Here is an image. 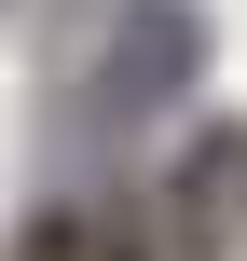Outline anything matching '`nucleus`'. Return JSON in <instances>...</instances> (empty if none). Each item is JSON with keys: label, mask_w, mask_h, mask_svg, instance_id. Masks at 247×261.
Here are the masks:
<instances>
[{"label": "nucleus", "mask_w": 247, "mask_h": 261, "mask_svg": "<svg viewBox=\"0 0 247 261\" xmlns=\"http://www.w3.org/2000/svg\"><path fill=\"white\" fill-rule=\"evenodd\" d=\"M206 83V0H110V55L83 69V124L138 138Z\"/></svg>", "instance_id": "nucleus-1"}, {"label": "nucleus", "mask_w": 247, "mask_h": 261, "mask_svg": "<svg viewBox=\"0 0 247 261\" xmlns=\"http://www.w3.org/2000/svg\"><path fill=\"white\" fill-rule=\"evenodd\" d=\"M151 248L165 261L247 248V110H206V124L165 151V179H151Z\"/></svg>", "instance_id": "nucleus-2"}, {"label": "nucleus", "mask_w": 247, "mask_h": 261, "mask_svg": "<svg viewBox=\"0 0 247 261\" xmlns=\"http://www.w3.org/2000/svg\"><path fill=\"white\" fill-rule=\"evenodd\" d=\"M110 248H124V234H110L96 206H41V220L14 234V261H110Z\"/></svg>", "instance_id": "nucleus-3"}]
</instances>
